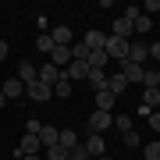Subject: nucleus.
Segmentation results:
<instances>
[{"mask_svg":"<svg viewBox=\"0 0 160 160\" xmlns=\"http://www.w3.org/2000/svg\"><path fill=\"white\" fill-rule=\"evenodd\" d=\"M128 43L132 39H118V36H107V46H103V53L110 57V64H121L128 57Z\"/></svg>","mask_w":160,"mask_h":160,"instance_id":"nucleus-1","label":"nucleus"},{"mask_svg":"<svg viewBox=\"0 0 160 160\" xmlns=\"http://www.w3.org/2000/svg\"><path fill=\"white\" fill-rule=\"evenodd\" d=\"M153 110H160V89H157V86H146L142 103H139V114H142V118H149Z\"/></svg>","mask_w":160,"mask_h":160,"instance_id":"nucleus-2","label":"nucleus"},{"mask_svg":"<svg viewBox=\"0 0 160 160\" xmlns=\"http://www.w3.org/2000/svg\"><path fill=\"white\" fill-rule=\"evenodd\" d=\"M110 125H114V114H110V110H92V114H89V132H92V135L107 132Z\"/></svg>","mask_w":160,"mask_h":160,"instance_id":"nucleus-3","label":"nucleus"},{"mask_svg":"<svg viewBox=\"0 0 160 160\" xmlns=\"http://www.w3.org/2000/svg\"><path fill=\"white\" fill-rule=\"evenodd\" d=\"M36 153H43V142H39V135H29V132H25L22 146H18V160H22V157H36Z\"/></svg>","mask_w":160,"mask_h":160,"instance_id":"nucleus-4","label":"nucleus"},{"mask_svg":"<svg viewBox=\"0 0 160 160\" xmlns=\"http://www.w3.org/2000/svg\"><path fill=\"white\" fill-rule=\"evenodd\" d=\"M125 61H132V64H139V68H142V64L149 61V46H142L139 39H132V43H128V57H125Z\"/></svg>","mask_w":160,"mask_h":160,"instance_id":"nucleus-5","label":"nucleus"},{"mask_svg":"<svg viewBox=\"0 0 160 160\" xmlns=\"http://www.w3.org/2000/svg\"><path fill=\"white\" fill-rule=\"evenodd\" d=\"M82 146H86L89 160H96V157H103V153H107V142H103V135H92V132L86 135V142H82Z\"/></svg>","mask_w":160,"mask_h":160,"instance_id":"nucleus-6","label":"nucleus"},{"mask_svg":"<svg viewBox=\"0 0 160 160\" xmlns=\"http://www.w3.org/2000/svg\"><path fill=\"white\" fill-rule=\"evenodd\" d=\"M64 78L68 82H78V78H89V61H71L64 68Z\"/></svg>","mask_w":160,"mask_h":160,"instance_id":"nucleus-7","label":"nucleus"},{"mask_svg":"<svg viewBox=\"0 0 160 160\" xmlns=\"http://www.w3.org/2000/svg\"><path fill=\"white\" fill-rule=\"evenodd\" d=\"M14 78L22 82L25 89H29L32 82H39V75H36V64H29V61H22V64H18V75H14Z\"/></svg>","mask_w":160,"mask_h":160,"instance_id":"nucleus-8","label":"nucleus"},{"mask_svg":"<svg viewBox=\"0 0 160 160\" xmlns=\"http://www.w3.org/2000/svg\"><path fill=\"white\" fill-rule=\"evenodd\" d=\"M36 75H39L43 86H50V89H53V86H57V78H61L64 71H61V68H53V64H43V68H36Z\"/></svg>","mask_w":160,"mask_h":160,"instance_id":"nucleus-9","label":"nucleus"},{"mask_svg":"<svg viewBox=\"0 0 160 160\" xmlns=\"http://www.w3.org/2000/svg\"><path fill=\"white\" fill-rule=\"evenodd\" d=\"M25 96H29V100H36V103H46V100L53 96V89H50V86H43V82H32V86L25 89Z\"/></svg>","mask_w":160,"mask_h":160,"instance_id":"nucleus-10","label":"nucleus"},{"mask_svg":"<svg viewBox=\"0 0 160 160\" xmlns=\"http://www.w3.org/2000/svg\"><path fill=\"white\" fill-rule=\"evenodd\" d=\"M103 89H110V92H114V96H121V92L128 89V82H125V75H121V71L114 68V71L107 75V86H103Z\"/></svg>","mask_w":160,"mask_h":160,"instance_id":"nucleus-11","label":"nucleus"},{"mask_svg":"<svg viewBox=\"0 0 160 160\" xmlns=\"http://www.w3.org/2000/svg\"><path fill=\"white\" fill-rule=\"evenodd\" d=\"M82 43H86V46H89V53H92V50H103V46H107V36H103L100 29H89Z\"/></svg>","mask_w":160,"mask_h":160,"instance_id":"nucleus-12","label":"nucleus"},{"mask_svg":"<svg viewBox=\"0 0 160 160\" xmlns=\"http://www.w3.org/2000/svg\"><path fill=\"white\" fill-rule=\"evenodd\" d=\"M57 139H61V132L53 128V125H43V128H39V142H43V149L57 146Z\"/></svg>","mask_w":160,"mask_h":160,"instance_id":"nucleus-13","label":"nucleus"},{"mask_svg":"<svg viewBox=\"0 0 160 160\" xmlns=\"http://www.w3.org/2000/svg\"><path fill=\"white\" fill-rule=\"evenodd\" d=\"M114 36H118V39H132V36H135V32H132V22H128L125 14L114 18Z\"/></svg>","mask_w":160,"mask_h":160,"instance_id":"nucleus-14","label":"nucleus"},{"mask_svg":"<svg viewBox=\"0 0 160 160\" xmlns=\"http://www.w3.org/2000/svg\"><path fill=\"white\" fill-rule=\"evenodd\" d=\"M50 39H53V46H71V29L68 25H57V29L50 32Z\"/></svg>","mask_w":160,"mask_h":160,"instance_id":"nucleus-15","label":"nucleus"},{"mask_svg":"<svg viewBox=\"0 0 160 160\" xmlns=\"http://www.w3.org/2000/svg\"><path fill=\"white\" fill-rule=\"evenodd\" d=\"M114 92H110V89H96V110H110V107H114Z\"/></svg>","mask_w":160,"mask_h":160,"instance_id":"nucleus-16","label":"nucleus"},{"mask_svg":"<svg viewBox=\"0 0 160 160\" xmlns=\"http://www.w3.org/2000/svg\"><path fill=\"white\" fill-rule=\"evenodd\" d=\"M149 29H153V18H149V14H139L135 22H132V32H135V36H146Z\"/></svg>","mask_w":160,"mask_h":160,"instance_id":"nucleus-17","label":"nucleus"},{"mask_svg":"<svg viewBox=\"0 0 160 160\" xmlns=\"http://www.w3.org/2000/svg\"><path fill=\"white\" fill-rule=\"evenodd\" d=\"M0 92H4V100H7V96H25V86H22L18 78H7V82H4V89H0Z\"/></svg>","mask_w":160,"mask_h":160,"instance_id":"nucleus-18","label":"nucleus"},{"mask_svg":"<svg viewBox=\"0 0 160 160\" xmlns=\"http://www.w3.org/2000/svg\"><path fill=\"white\" fill-rule=\"evenodd\" d=\"M107 64H110V57H107L103 50H92V53H89V68H92V71H103Z\"/></svg>","mask_w":160,"mask_h":160,"instance_id":"nucleus-19","label":"nucleus"},{"mask_svg":"<svg viewBox=\"0 0 160 160\" xmlns=\"http://www.w3.org/2000/svg\"><path fill=\"white\" fill-rule=\"evenodd\" d=\"M57 146H64V149H68V153H71V149L78 146V135H75L71 128H64V132H61V139H57Z\"/></svg>","mask_w":160,"mask_h":160,"instance_id":"nucleus-20","label":"nucleus"},{"mask_svg":"<svg viewBox=\"0 0 160 160\" xmlns=\"http://www.w3.org/2000/svg\"><path fill=\"white\" fill-rule=\"evenodd\" d=\"M53 96H57V100H64V96H71V82L64 78V75L57 78V86H53Z\"/></svg>","mask_w":160,"mask_h":160,"instance_id":"nucleus-21","label":"nucleus"},{"mask_svg":"<svg viewBox=\"0 0 160 160\" xmlns=\"http://www.w3.org/2000/svg\"><path fill=\"white\" fill-rule=\"evenodd\" d=\"M142 157H146V160H160V139H153V142L142 146Z\"/></svg>","mask_w":160,"mask_h":160,"instance_id":"nucleus-22","label":"nucleus"},{"mask_svg":"<svg viewBox=\"0 0 160 160\" xmlns=\"http://www.w3.org/2000/svg\"><path fill=\"white\" fill-rule=\"evenodd\" d=\"M89 86L92 89H103V86H107V71H92L89 68Z\"/></svg>","mask_w":160,"mask_h":160,"instance_id":"nucleus-23","label":"nucleus"},{"mask_svg":"<svg viewBox=\"0 0 160 160\" xmlns=\"http://www.w3.org/2000/svg\"><path fill=\"white\" fill-rule=\"evenodd\" d=\"M43 157L46 160H68V149L64 146H50V149H43Z\"/></svg>","mask_w":160,"mask_h":160,"instance_id":"nucleus-24","label":"nucleus"},{"mask_svg":"<svg viewBox=\"0 0 160 160\" xmlns=\"http://www.w3.org/2000/svg\"><path fill=\"white\" fill-rule=\"evenodd\" d=\"M114 128L121 132V135H125V132H132V118H128V114H118V118H114Z\"/></svg>","mask_w":160,"mask_h":160,"instance_id":"nucleus-25","label":"nucleus"},{"mask_svg":"<svg viewBox=\"0 0 160 160\" xmlns=\"http://www.w3.org/2000/svg\"><path fill=\"white\" fill-rule=\"evenodd\" d=\"M68 160H89V153H86V146L78 142V146H75L71 153H68Z\"/></svg>","mask_w":160,"mask_h":160,"instance_id":"nucleus-26","label":"nucleus"},{"mask_svg":"<svg viewBox=\"0 0 160 160\" xmlns=\"http://www.w3.org/2000/svg\"><path fill=\"white\" fill-rule=\"evenodd\" d=\"M36 46H39L43 53H50V50H53V39H50V36H39V39H36Z\"/></svg>","mask_w":160,"mask_h":160,"instance_id":"nucleus-27","label":"nucleus"},{"mask_svg":"<svg viewBox=\"0 0 160 160\" xmlns=\"http://www.w3.org/2000/svg\"><path fill=\"white\" fill-rule=\"evenodd\" d=\"M121 139H125V146H128V149H135V146H139V135H135V128H132V132H125Z\"/></svg>","mask_w":160,"mask_h":160,"instance_id":"nucleus-28","label":"nucleus"},{"mask_svg":"<svg viewBox=\"0 0 160 160\" xmlns=\"http://www.w3.org/2000/svg\"><path fill=\"white\" fill-rule=\"evenodd\" d=\"M146 121H149V128H153V132H157V135H160V110H153V114H149Z\"/></svg>","mask_w":160,"mask_h":160,"instance_id":"nucleus-29","label":"nucleus"},{"mask_svg":"<svg viewBox=\"0 0 160 160\" xmlns=\"http://www.w3.org/2000/svg\"><path fill=\"white\" fill-rule=\"evenodd\" d=\"M142 11H160V0H146V4H142Z\"/></svg>","mask_w":160,"mask_h":160,"instance_id":"nucleus-30","label":"nucleus"},{"mask_svg":"<svg viewBox=\"0 0 160 160\" xmlns=\"http://www.w3.org/2000/svg\"><path fill=\"white\" fill-rule=\"evenodd\" d=\"M149 57H153V61H160V43H153V46H149Z\"/></svg>","mask_w":160,"mask_h":160,"instance_id":"nucleus-31","label":"nucleus"},{"mask_svg":"<svg viewBox=\"0 0 160 160\" xmlns=\"http://www.w3.org/2000/svg\"><path fill=\"white\" fill-rule=\"evenodd\" d=\"M4 57H7V43L0 39V64H4Z\"/></svg>","mask_w":160,"mask_h":160,"instance_id":"nucleus-32","label":"nucleus"},{"mask_svg":"<svg viewBox=\"0 0 160 160\" xmlns=\"http://www.w3.org/2000/svg\"><path fill=\"white\" fill-rule=\"evenodd\" d=\"M22 160H43V157H39V153H36V157H22Z\"/></svg>","mask_w":160,"mask_h":160,"instance_id":"nucleus-33","label":"nucleus"},{"mask_svg":"<svg viewBox=\"0 0 160 160\" xmlns=\"http://www.w3.org/2000/svg\"><path fill=\"white\" fill-rule=\"evenodd\" d=\"M96 160H114V157H107V153H103V157H96Z\"/></svg>","mask_w":160,"mask_h":160,"instance_id":"nucleus-34","label":"nucleus"},{"mask_svg":"<svg viewBox=\"0 0 160 160\" xmlns=\"http://www.w3.org/2000/svg\"><path fill=\"white\" fill-rule=\"evenodd\" d=\"M4 103H7V100H4V92H0V107H4Z\"/></svg>","mask_w":160,"mask_h":160,"instance_id":"nucleus-35","label":"nucleus"}]
</instances>
